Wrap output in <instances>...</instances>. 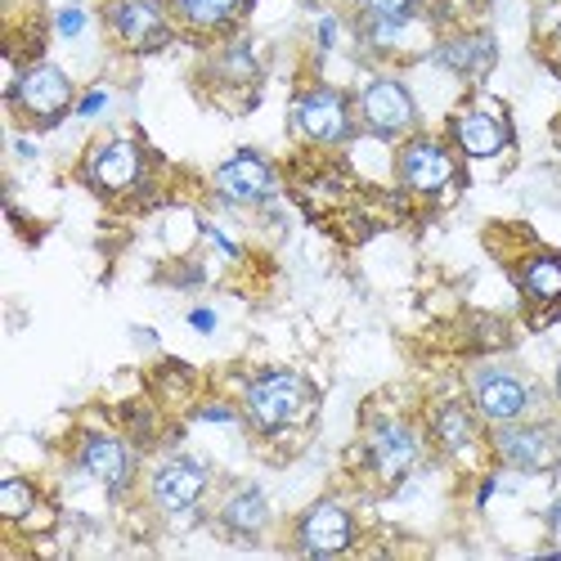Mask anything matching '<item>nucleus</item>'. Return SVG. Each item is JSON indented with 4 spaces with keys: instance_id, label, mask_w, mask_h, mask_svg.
<instances>
[{
    "instance_id": "393cba45",
    "label": "nucleus",
    "mask_w": 561,
    "mask_h": 561,
    "mask_svg": "<svg viewBox=\"0 0 561 561\" xmlns=\"http://www.w3.org/2000/svg\"><path fill=\"white\" fill-rule=\"evenodd\" d=\"M104 104H108V90H90V95L77 104V113L81 117H95V113H104Z\"/></svg>"
},
{
    "instance_id": "6e6552de",
    "label": "nucleus",
    "mask_w": 561,
    "mask_h": 561,
    "mask_svg": "<svg viewBox=\"0 0 561 561\" xmlns=\"http://www.w3.org/2000/svg\"><path fill=\"white\" fill-rule=\"evenodd\" d=\"M364 458H368L373 472H378V481L396 485L413 472L417 458H423V440H417V432L404 423V417H378L364 436Z\"/></svg>"
},
{
    "instance_id": "ddd939ff",
    "label": "nucleus",
    "mask_w": 561,
    "mask_h": 561,
    "mask_svg": "<svg viewBox=\"0 0 561 561\" xmlns=\"http://www.w3.org/2000/svg\"><path fill=\"white\" fill-rule=\"evenodd\" d=\"M297 543L301 552L310 557H333V552H346L355 543V517L333 503V499H319L314 507L301 512V522H297Z\"/></svg>"
},
{
    "instance_id": "1a4fd4ad",
    "label": "nucleus",
    "mask_w": 561,
    "mask_h": 561,
    "mask_svg": "<svg viewBox=\"0 0 561 561\" xmlns=\"http://www.w3.org/2000/svg\"><path fill=\"white\" fill-rule=\"evenodd\" d=\"M207 485H211L207 462H198V458H167L153 472V481H149V499H153L158 512H167V517L180 522V517H194V507L203 503Z\"/></svg>"
},
{
    "instance_id": "6ab92c4d",
    "label": "nucleus",
    "mask_w": 561,
    "mask_h": 561,
    "mask_svg": "<svg viewBox=\"0 0 561 561\" xmlns=\"http://www.w3.org/2000/svg\"><path fill=\"white\" fill-rule=\"evenodd\" d=\"M517 278H522V293L535 306H561V256L557 252L526 256L522 270H517Z\"/></svg>"
},
{
    "instance_id": "a878e982",
    "label": "nucleus",
    "mask_w": 561,
    "mask_h": 561,
    "mask_svg": "<svg viewBox=\"0 0 561 561\" xmlns=\"http://www.w3.org/2000/svg\"><path fill=\"white\" fill-rule=\"evenodd\" d=\"M319 50H333V45H337V19L329 14V19H319Z\"/></svg>"
},
{
    "instance_id": "2eb2a0df",
    "label": "nucleus",
    "mask_w": 561,
    "mask_h": 561,
    "mask_svg": "<svg viewBox=\"0 0 561 561\" xmlns=\"http://www.w3.org/2000/svg\"><path fill=\"white\" fill-rule=\"evenodd\" d=\"M449 135H454V145L458 153L467 158H499L507 149V122L485 113V108H462L454 122H449Z\"/></svg>"
},
{
    "instance_id": "dca6fc26",
    "label": "nucleus",
    "mask_w": 561,
    "mask_h": 561,
    "mask_svg": "<svg viewBox=\"0 0 561 561\" xmlns=\"http://www.w3.org/2000/svg\"><path fill=\"white\" fill-rule=\"evenodd\" d=\"M436 59H440L449 72L467 77V81H481V77H490L499 50H494V36H485V32H462V36H449V41L436 45Z\"/></svg>"
},
{
    "instance_id": "7ed1b4c3",
    "label": "nucleus",
    "mask_w": 561,
    "mask_h": 561,
    "mask_svg": "<svg viewBox=\"0 0 561 561\" xmlns=\"http://www.w3.org/2000/svg\"><path fill=\"white\" fill-rule=\"evenodd\" d=\"M359 126L378 139H409L417 126V104L400 77H368L355 100Z\"/></svg>"
},
{
    "instance_id": "20e7f679",
    "label": "nucleus",
    "mask_w": 561,
    "mask_h": 561,
    "mask_svg": "<svg viewBox=\"0 0 561 561\" xmlns=\"http://www.w3.org/2000/svg\"><path fill=\"white\" fill-rule=\"evenodd\" d=\"M293 130L301 139L319 149H333V145H346L355 135V113H351V100L333 85H310L293 100Z\"/></svg>"
},
{
    "instance_id": "c85d7f7f",
    "label": "nucleus",
    "mask_w": 561,
    "mask_h": 561,
    "mask_svg": "<svg viewBox=\"0 0 561 561\" xmlns=\"http://www.w3.org/2000/svg\"><path fill=\"white\" fill-rule=\"evenodd\" d=\"M203 417L207 423H233V409L229 404H211V409H203Z\"/></svg>"
},
{
    "instance_id": "39448f33",
    "label": "nucleus",
    "mask_w": 561,
    "mask_h": 561,
    "mask_svg": "<svg viewBox=\"0 0 561 561\" xmlns=\"http://www.w3.org/2000/svg\"><path fill=\"white\" fill-rule=\"evenodd\" d=\"M472 409L485 417L490 427L522 423V417L535 409V387L522 378L517 368L485 364V368L472 373Z\"/></svg>"
},
{
    "instance_id": "4be33fe9",
    "label": "nucleus",
    "mask_w": 561,
    "mask_h": 561,
    "mask_svg": "<svg viewBox=\"0 0 561 561\" xmlns=\"http://www.w3.org/2000/svg\"><path fill=\"white\" fill-rule=\"evenodd\" d=\"M32 507H36V490L19 477H10L5 485H0V517H5L10 526H23L32 517Z\"/></svg>"
},
{
    "instance_id": "f3484780",
    "label": "nucleus",
    "mask_w": 561,
    "mask_h": 561,
    "mask_svg": "<svg viewBox=\"0 0 561 561\" xmlns=\"http://www.w3.org/2000/svg\"><path fill=\"white\" fill-rule=\"evenodd\" d=\"M220 526L233 539H261L270 526V499L261 485H239L220 503Z\"/></svg>"
},
{
    "instance_id": "0eeeda50",
    "label": "nucleus",
    "mask_w": 561,
    "mask_h": 561,
    "mask_svg": "<svg viewBox=\"0 0 561 561\" xmlns=\"http://www.w3.org/2000/svg\"><path fill=\"white\" fill-rule=\"evenodd\" d=\"M171 0H113L108 27L130 55H153L171 45Z\"/></svg>"
},
{
    "instance_id": "7c9ffc66",
    "label": "nucleus",
    "mask_w": 561,
    "mask_h": 561,
    "mask_svg": "<svg viewBox=\"0 0 561 561\" xmlns=\"http://www.w3.org/2000/svg\"><path fill=\"white\" fill-rule=\"evenodd\" d=\"M557 396H561V373H557Z\"/></svg>"
},
{
    "instance_id": "c756f323",
    "label": "nucleus",
    "mask_w": 561,
    "mask_h": 561,
    "mask_svg": "<svg viewBox=\"0 0 561 561\" xmlns=\"http://www.w3.org/2000/svg\"><path fill=\"white\" fill-rule=\"evenodd\" d=\"M548 522H552V530H557V535H561V499H557V503H552V512H548Z\"/></svg>"
},
{
    "instance_id": "412c9836",
    "label": "nucleus",
    "mask_w": 561,
    "mask_h": 561,
    "mask_svg": "<svg viewBox=\"0 0 561 561\" xmlns=\"http://www.w3.org/2000/svg\"><path fill=\"white\" fill-rule=\"evenodd\" d=\"M216 72H220L225 81L252 85V81H256V72H261V59H256V50H252L248 41H239V45H229V50L216 59Z\"/></svg>"
},
{
    "instance_id": "cd10ccee",
    "label": "nucleus",
    "mask_w": 561,
    "mask_h": 561,
    "mask_svg": "<svg viewBox=\"0 0 561 561\" xmlns=\"http://www.w3.org/2000/svg\"><path fill=\"white\" fill-rule=\"evenodd\" d=\"M207 239L225 252V256H239V243H229V233H220V229H207Z\"/></svg>"
},
{
    "instance_id": "bb28decb",
    "label": "nucleus",
    "mask_w": 561,
    "mask_h": 561,
    "mask_svg": "<svg viewBox=\"0 0 561 561\" xmlns=\"http://www.w3.org/2000/svg\"><path fill=\"white\" fill-rule=\"evenodd\" d=\"M190 323L198 333H216V314L211 310H190Z\"/></svg>"
},
{
    "instance_id": "f03ea898",
    "label": "nucleus",
    "mask_w": 561,
    "mask_h": 561,
    "mask_svg": "<svg viewBox=\"0 0 561 561\" xmlns=\"http://www.w3.org/2000/svg\"><path fill=\"white\" fill-rule=\"evenodd\" d=\"M10 104L27 122H36V126H55L77 104V90H72L64 68H55V64H27L23 72L10 77Z\"/></svg>"
},
{
    "instance_id": "5701e85b",
    "label": "nucleus",
    "mask_w": 561,
    "mask_h": 561,
    "mask_svg": "<svg viewBox=\"0 0 561 561\" xmlns=\"http://www.w3.org/2000/svg\"><path fill=\"white\" fill-rule=\"evenodd\" d=\"M364 23H413L417 0H355Z\"/></svg>"
},
{
    "instance_id": "aec40b11",
    "label": "nucleus",
    "mask_w": 561,
    "mask_h": 561,
    "mask_svg": "<svg viewBox=\"0 0 561 561\" xmlns=\"http://www.w3.org/2000/svg\"><path fill=\"white\" fill-rule=\"evenodd\" d=\"M432 436L445 454H467L477 445V417L467 404H440L432 413Z\"/></svg>"
},
{
    "instance_id": "f8f14e48",
    "label": "nucleus",
    "mask_w": 561,
    "mask_h": 561,
    "mask_svg": "<svg viewBox=\"0 0 561 561\" xmlns=\"http://www.w3.org/2000/svg\"><path fill=\"white\" fill-rule=\"evenodd\" d=\"M494 454L512 472H548L557 467V427L548 423H503L494 427Z\"/></svg>"
},
{
    "instance_id": "9b49d317",
    "label": "nucleus",
    "mask_w": 561,
    "mask_h": 561,
    "mask_svg": "<svg viewBox=\"0 0 561 561\" xmlns=\"http://www.w3.org/2000/svg\"><path fill=\"white\" fill-rule=\"evenodd\" d=\"M274 190H278V171L270 167L265 153L243 149V153H233V158H225V162L216 167V194H220L225 203H233V207L270 203Z\"/></svg>"
},
{
    "instance_id": "f257e3e1",
    "label": "nucleus",
    "mask_w": 561,
    "mask_h": 561,
    "mask_svg": "<svg viewBox=\"0 0 561 561\" xmlns=\"http://www.w3.org/2000/svg\"><path fill=\"white\" fill-rule=\"evenodd\" d=\"M310 413H314V387L293 368H265L243 391V417L261 436L301 427Z\"/></svg>"
},
{
    "instance_id": "423d86ee",
    "label": "nucleus",
    "mask_w": 561,
    "mask_h": 561,
    "mask_svg": "<svg viewBox=\"0 0 561 561\" xmlns=\"http://www.w3.org/2000/svg\"><path fill=\"white\" fill-rule=\"evenodd\" d=\"M396 175H400V184H404L409 194L436 198V194H445L449 184H454L458 162H454V153L440 145V139L409 135L404 145H400V153H396Z\"/></svg>"
},
{
    "instance_id": "b1692460",
    "label": "nucleus",
    "mask_w": 561,
    "mask_h": 561,
    "mask_svg": "<svg viewBox=\"0 0 561 561\" xmlns=\"http://www.w3.org/2000/svg\"><path fill=\"white\" fill-rule=\"evenodd\" d=\"M55 27H59V36H81V32H85V10H81V5H68V10H59Z\"/></svg>"
},
{
    "instance_id": "9d476101",
    "label": "nucleus",
    "mask_w": 561,
    "mask_h": 561,
    "mask_svg": "<svg viewBox=\"0 0 561 561\" xmlns=\"http://www.w3.org/2000/svg\"><path fill=\"white\" fill-rule=\"evenodd\" d=\"M77 467L108 494H126L135 481V449L113 432H85L77 440Z\"/></svg>"
},
{
    "instance_id": "a211bd4d",
    "label": "nucleus",
    "mask_w": 561,
    "mask_h": 561,
    "mask_svg": "<svg viewBox=\"0 0 561 561\" xmlns=\"http://www.w3.org/2000/svg\"><path fill=\"white\" fill-rule=\"evenodd\" d=\"M248 0H171L175 23H184L190 32H225L243 19Z\"/></svg>"
},
{
    "instance_id": "4468645a",
    "label": "nucleus",
    "mask_w": 561,
    "mask_h": 561,
    "mask_svg": "<svg viewBox=\"0 0 561 561\" xmlns=\"http://www.w3.org/2000/svg\"><path fill=\"white\" fill-rule=\"evenodd\" d=\"M85 180L95 184L100 194H130L139 180H145V153L130 139H104V145L85 158Z\"/></svg>"
}]
</instances>
